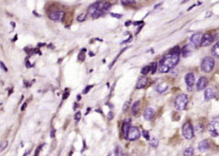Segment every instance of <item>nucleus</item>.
<instances>
[{
	"mask_svg": "<svg viewBox=\"0 0 219 156\" xmlns=\"http://www.w3.org/2000/svg\"><path fill=\"white\" fill-rule=\"evenodd\" d=\"M179 55L178 54L170 53L160 61L159 71L162 73H165L174 68L179 61Z\"/></svg>",
	"mask_w": 219,
	"mask_h": 156,
	"instance_id": "1",
	"label": "nucleus"
},
{
	"mask_svg": "<svg viewBox=\"0 0 219 156\" xmlns=\"http://www.w3.org/2000/svg\"><path fill=\"white\" fill-rule=\"evenodd\" d=\"M188 103V96L185 94H181L177 96L174 100V107L178 110H183L186 109Z\"/></svg>",
	"mask_w": 219,
	"mask_h": 156,
	"instance_id": "2",
	"label": "nucleus"
},
{
	"mask_svg": "<svg viewBox=\"0 0 219 156\" xmlns=\"http://www.w3.org/2000/svg\"><path fill=\"white\" fill-rule=\"evenodd\" d=\"M215 59L211 57H206L201 62V68L204 73H209L215 66Z\"/></svg>",
	"mask_w": 219,
	"mask_h": 156,
	"instance_id": "3",
	"label": "nucleus"
},
{
	"mask_svg": "<svg viewBox=\"0 0 219 156\" xmlns=\"http://www.w3.org/2000/svg\"><path fill=\"white\" fill-rule=\"evenodd\" d=\"M182 133L185 138H186V139H190L194 137V128H193V126L190 123L186 122L183 125Z\"/></svg>",
	"mask_w": 219,
	"mask_h": 156,
	"instance_id": "4",
	"label": "nucleus"
},
{
	"mask_svg": "<svg viewBox=\"0 0 219 156\" xmlns=\"http://www.w3.org/2000/svg\"><path fill=\"white\" fill-rule=\"evenodd\" d=\"M209 131L211 136H219V117L215 118L210 124Z\"/></svg>",
	"mask_w": 219,
	"mask_h": 156,
	"instance_id": "5",
	"label": "nucleus"
},
{
	"mask_svg": "<svg viewBox=\"0 0 219 156\" xmlns=\"http://www.w3.org/2000/svg\"><path fill=\"white\" fill-rule=\"evenodd\" d=\"M140 136V130L135 127H131L127 133V139L130 141H135L138 139Z\"/></svg>",
	"mask_w": 219,
	"mask_h": 156,
	"instance_id": "6",
	"label": "nucleus"
},
{
	"mask_svg": "<svg viewBox=\"0 0 219 156\" xmlns=\"http://www.w3.org/2000/svg\"><path fill=\"white\" fill-rule=\"evenodd\" d=\"M214 37L210 34H204L201 39L200 42V46L201 47H206L210 46V45L214 42Z\"/></svg>",
	"mask_w": 219,
	"mask_h": 156,
	"instance_id": "7",
	"label": "nucleus"
},
{
	"mask_svg": "<svg viewBox=\"0 0 219 156\" xmlns=\"http://www.w3.org/2000/svg\"><path fill=\"white\" fill-rule=\"evenodd\" d=\"M65 17V13L62 11H55L51 12L49 15V17L53 21H62Z\"/></svg>",
	"mask_w": 219,
	"mask_h": 156,
	"instance_id": "8",
	"label": "nucleus"
},
{
	"mask_svg": "<svg viewBox=\"0 0 219 156\" xmlns=\"http://www.w3.org/2000/svg\"><path fill=\"white\" fill-rule=\"evenodd\" d=\"M208 79L206 77L202 76L201 78H199L196 84L197 89L198 91L203 90L208 86Z\"/></svg>",
	"mask_w": 219,
	"mask_h": 156,
	"instance_id": "9",
	"label": "nucleus"
},
{
	"mask_svg": "<svg viewBox=\"0 0 219 156\" xmlns=\"http://www.w3.org/2000/svg\"><path fill=\"white\" fill-rule=\"evenodd\" d=\"M185 80L187 85L188 89L192 88L195 84V75L194 73H187L185 76Z\"/></svg>",
	"mask_w": 219,
	"mask_h": 156,
	"instance_id": "10",
	"label": "nucleus"
},
{
	"mask_svg": "<svg viewBox=\"0 0 219 156\" xmlns=\"http://www.w3.org/2000/svg\"><path fill=\"white\" fill-rule=\"evenodd\" d=\"M201 35L200 34H195L192 35L190 37V44L192 48H197L200 45V42L201 39Z\"/></svg>",
	"mask_w": 219,
	"mask_h": 156,
	"instance_id": "11",
	"label": "nucleus"
},
{
	"mask_svg": "<svg viewBox=\"0 0 219 156\" xmlns=\"http://www.w3.org/2000/svg\"><path fill=\"white\" fill-rule=\"evenodd\" d=\"M216 96L215 91L212 88H208L204 91V100L206 101H209L214 98Z\"/></svg>",
	"mask_w": 219,
	"mask_h": 156,
	"instance_id": "12",
	"label": "nucleus"
},
{
	"mask_svg": "<svg viewBox=\"0 0 219 156\" xmlns=\"http://www.w3.org/2000/svg\"><path fill=\"white\" fill-rule=\"evenodd\" d=\"M154 113H155V110H154V109L151 108V107H148L144 110V114H143L144 118L145 120L149 121L153 118Z\"/></svg>",
	"mask_w": 219,
	"mask_h": 156,
	"instance_id": "13",
	"label": "nucleus"
},
{
	"mask_svg": "<svg viewBox=\"0 0 219 156\" xmlns=\"http://www.w3.org/2000/svg\"><path fill=\"white\" fill-rule=\"evenodd\" d=\"M131 127V120L128 119V120H126L123 124H122V133H123V135L124 136L125 138H127V133L129 130H130Z\"/></svg>",
	"mask_w": 219,
	"mask_h": 156,
	"instance_id": "14",
	"label": "nucleus"
},
{
	"mask_svg": "<svg viewBox=\"0 0 219 156\" xmlns=\"http://www.w3.org/2000/svg\"><path fill=\"white\" fill-rule=\"evenodd\" d=\"M209 148H210V142L207 139L201 141L198 145L199 150L201 152H204L206 151H207Z\"/></svg>",
	"mask_w": 219,
	"mask_h": 156,
	"instance_id": "15",
	"label": "nucleus"
},
{
	"mask_svg": "<svg viewBox=\"0 0 219 156\" xmlns=\"http://www.w3.org/2000/svg\"><path fill=\"white\" fill-rule=\"evenodd\" d=\"M147 82H148V80H147V77L140 76L138 79V81L137 82V86H136L137 89L144 88L147 85Z\"/></svg>",
	"mask_w": 219,
	"mask_h": 156,
	"instance_id": "16",
	"label": "nucleus"
},
{
	"mask_svg": "<svg viewBox=\"0 0 219 156\" xmlns=\"http://www.w3.org/2000/svg\"><path fill=\"white\" fill-rule=\"evenodd\" d=\"M192 46L190 44L185 45L181 50V53L183 54V56L185 57H188L192 54Z\"/></svg>",
	"mask_w": 219,
	"mask_h": 156,
	"instance_id": "17",
	"label": "nucleus"
},
{
	"mask_svg": "<svg viewBox=\"0 0 219 156\" xmlns=\"http://www.w3.org/2000/svg\"><path fill=\"white\" fill-rule=\"evenodd\" d=\"M168 87H169V86L167 85V84H166L165 83H161V84H158V85L156 86V91L158 92L159 93H164L165 91H166L167 89H168Z\"/></svg>",
	"mask_w": 219,
	"mask_h": 156,
	"instance_id": "18",
	"label": "nucleus"
},
{
	"mask_svg": "<svg viewBox=\"0 0 219 156\" xmlns=\"http://www.w3.org/2000/svg\"><path fill=\"white\" fill-rule=\"evenodd\" d=\"M99 3V9L102 10V12L105 10H108V9H110L111 5L109 2H98Z\"/></svg>",
	"mask_w": 219,
	"mask_h": 156,
	"instance_id": "19",
	"label": "nucleus"
},
{
	"mask_svg": "<svg viewBox=\"0 0 219 156\" xmlns=\"http://www.w3.org/2000/svg\"><path fill=\"white\" fill-rule=\"evenodd\" d=\"M211 54L215 57H219V41L212 48Z\"/></svg>",
	"mask_w": 219,
	"mask_h": 156,
	"instance_id": "20",
	"label": "nucleus"
},
{
	"mask_svg": "<svg viewBox=\"0 0 219 156\" xmlns=\"http://www.w3.org/2000/svg\"><path fill=\"white\" fill-rule=\"evenodd\" d=\"M139 107H140V101H137L135 102L133 105L132 106V109H131V111L133 115H136L138 111L139 110Z\"/></svg>",
	"mask_w": 219,
	"mask_h": 156,
	"instance_id": "21",
	"label": "nucleus"
},
{
	"mask_svg": "<svg viewBox=\"0 0 219 156\" xmlns=\"http://www.w3.org/2000/svg\"><path fill=\"white\" fill-rule=\"evenodd\" d=\"M149 143H150V145L153 147V148H156L158 146V144H159V141L158 139L154 137V136H153V137L149 139Z\"/></svg>",
	"mask_w": 219,
	"mask_h": 156,
	"instance_id": "22",
	"label": "nucleus"
},
{
	"mask_svg": "<svg viewBox=\"0 0 219 156\" xmlns=\"http://www.w3.org/2000/svg\"><path fill=\"white\" fill-rule=\"evenodd\" d=\"M194 148L192 147H188L185 150L183 153V156H193L194 155Z\"/></svg>",
	"mask_w": 219,
	"mask_h": 156,
	"instance_id": "23",
	"label": "nucleus"
},
{
	"mask_svg": "<svg viewBox=\"0 0 219 156\" xmlns=\"http://www.w3.org/2000/svg\"><path fill=\"white\" fill-rule=\"evenodd\" d=\"M85 51H86V49L85 48H83V50H81L80 53L78 55V58L79 61H83L85 60Z\"/></svg>",
	"mask_w": 219,
	"mask_h": 156,
	"instance_id": "24",
	"label": "nucleus"
},
{
	"mask_svg": "<svg viewBox=\"0 0 219 156\" xmlns=\"http://www.w3.org/2000/svg\"><path fill=\"white\" fill-rule=\"evenodd\" d=\"M102 13H103V12H102V10H101L99 9H98L97 10H95L93 13V14H92V17L94 18V19H98L102 14Z\"/></svg>",
	"mask_w": 219,
	"mask_h": 156,
	"instance_id": "25",
	"label": "nucleus"
},
{
	"mask_svg": "<svg viewBox=\"0 0 219 156\" xmlns=\"http://www.w3.org/2000/svg\"><path fill=\"white\" fill-rule=\"evenodd\" d=\"M9 143L7 141H3L1 144H0V152H3L4 150L6 148V147H8Z\"/></svg>",
	"mask_w": 219,
	"mask_h": 156,
	"instance_id": "26",
	"label": "nucleus"
},
{
	"mask_svg": "<svg viewBox=\"0 0 219 156\" xmlns=\"http://www.w3.org/2000/svg\"><path fill=\"white\" fill-rule=\"evenodd\" d=\"M150 68H151V73L152 74H154L156 73V68H157V63L156 62H153L151 63V66H150Z\"/></svg>",
	"mask_w": 219,
	"mask_h": 156,
	"instance_id": "27",
	"label": "nucleus"
},
{
	"mask_svg": "<svg viewBox=\"0 0 219 156\" xmlns=\"http://www.w3.org/2000/svg\"><path fill=\"white\" fill-rule=\"evenodd\" d=\"M151 71V68H150V66H147L145 67H144L142 69L141 71V73L142 75H147L149 73V71Z\"/></svg>",
	"mask_w": 219,
	"mask_h": 156,
	"instance_id": "28",
	"label": "nucleus"
},
{
	"mask_svg": "<svg viewBox=\"0 0 219 156\" xmlns=\"http://www.w3.org/2000/svg\"><path fill=\"white\" fill-rule=\"evenodd\" d=\"M85 19H86V15L84 14H81L78 17H77V21L79 22L84 21H85Z\"/></svg>",
	"mask_w": 219,
	"mask_h": 156,
	"instance_id": "29",
	"label": "nucleus"
},
{
	"mask_svg": "<svg viewBox=\"0 0 219 156\" xmlns=\"http://www.w3.org/2000/svg\"><path fill=\"white\" fill-rule=\"evenodd\" d=\"M142 135L144 136V138L146 139V140H149L150 139V136H149V133L147 131H144L142 132Z\"/></svg>",
	"mask_w": 219,
	"mask_h": 156,
	"instance_id": "30",
	"label": "nucleus"
},
{
	"mask_svg": "<svg viewBox=\"0 0 219 156\" xmlns=\"http://www.w3.org/2000/svg\"><path fill=\"white\" fill-rule=\"evenodd\" d=\"M121 2H122V4L125 5L136 3V2H135V1H132V0H131V1H130V0H128V1H127V0H126V1H121Z\"/></svg>",
	"mask_w": 219,
	"mask_h": 156,
	"instance_id": "31",
	"label": "nucleus"
},
{
	"mask_svg": "<svg viewBox=\"0 0 219 156\" xmlns=\"http://www.w3.org/2000/svg\"><path fill=\"white\" fill-rule=\"evenodd\" d=\"M81 118V112L80 111H78L77 112L75 115H74V119L76 120V121H79Z\"/></svg>",
	"mask_w": 219,
	"mask_h": 156,
	"instance_id": "32",
	"label": "nucleus"
},
{
	"mask_svg": "<svg viewBox=\"0 0 219 156\" xmlns=\"http://www.w3.org/2000/svg\"><path fill=\"white\" fill-rule=\"evenodd\" d=\"M93 85H90V86H87L85 89H84V90H83V94H87L88 91H89L90 90H91V88H92L93 87Z\"/></svg>",
	"mask_w": 219,
	"mask_h": 156,
	"instance_id": "33",
	"label": "nucleus"
},
{
	"mask_svg": "<svg viewBox=\"0 0 219 156\" xmlns=\"http://www.w3.org/2000/svg\"><path fill=\"white\" fill-rule=\"evenodd\" d=\"M127 48H124V49H123V50H122V51H120V53H119V55H117V57H116V58H115V59H114V61H113V62H112V64H111V66H110V68H112V66H113V64H114V63H115V62H116V61H117V58H119V56H120V55H121V54H122V52H123V51H124V50H126V49H127Z\"/></svg>",
	"mask_w": 219,
	"mask_h": 156,
	"instance_id": "34",
	"label": "nucleus"
},
{
	"mask_svg": "<svg viewBox=\"0 0 219 156\" xmlns=\"http://www.w3.org/2000/svg\"><path fill=\"white\" fill-rule=\"evenodd\" d=\"M130 102H126L124 103V104L123 109H123V111H126V110L128 109L129 107H130Z\"/></svg>",
	"mask_w": 219,
	"mask_h": 156,
	"instance_id": "35",
	"label": "nucleus"
},
{
	"mask_svg": "<svg viewBox=\"0 0 219 156\" xmlns=\"http://www.w3.org/2000/svg\"><path fill=\"white\" fill-rule=\"evenodd\" d=\"M111 16H112L113 17L117 18V19H120V18L122 17V14H117V13H111Z\"/></svg>",
	"mask_w": 219,
	"mask_h": 156,
	"instance_id": "36",
	"label": "nucleus"
},
{
	"mask_svg": "<svg viewBox=\"0 0 219 156\" xmlns=\"http://www.w3.org/2000/svg\"><path fill=\"white\" fill-rule=\"evenodd\" d=\"M0 66H1V68H2L4 71H8L7 68L6 67L5 64H4L2 61H0Z\"/></svg>",
	"mask_w": 219,
	"mask_h": 156,
	"instance_id": "37",
	"label": "nucleus"
},
{
	"mask_svg": "<svg viewBox=\"0 0 219 156\" xmlns=\"http://www.w3.org/2000/svg\"><path fill=\"white\" fill-rule=\"evenodd\" d=\"M113 113L112 112V111H110L108 113V120H112L113 118Z\"/></svg>",
	"mask_w": 219,
	"mask_h": 156,
	"instance_id": "38",
	"label": "nucleus"
},
{
	"mask_svg": "<svg viewBox=\"0 0 219 156\" xmlns=\"http://www.w3.org/2000/svg\"><path fill=\"white\" fill-rule=\"evenodd\" d=\"M69 92H66L65 93H64V94L63 95V97H62L63 100L67 99V98H68V97H69Z\"/></svg>",
	"mask_w": 219,
	"mask_h": 156,
	"instance_id": "39",
	"label": "nucleus"
},
{
	"mask_svg": "<svg viewBox=\"0 0 219 156\" xmlns=\"http://www.w3.org/2000/svg\"><path fill=\"white\" fill-rule=\"evenodd\" d=\"M55 129H53L52 131H51V133H50V136L51 138H54L55 137Z\"/></svg>",
	"mask_w": 219,
	"mask_h": 156,
	"instance_id": "40",
	"label": "nucleus"
},
{
	"mask_svg": "<svg viewBox=\"0 0 219 156\" xmlns=\"http://www.w3.org/2000/svg\"><path fill=\"white\" fill-rule=\"evenodd\" d=\"M27 103H24L23 104V106H22V107L21 108V110H22V111H23V110H25V109L27 108Z\"/></svg>",
	"mask_w": 219,
	"mask_h": 156,
	"instance_id": "41",
	"label": "nucleus"
},
{
	"mask_svg": "<svg viewBox=\"0 0 219 156\" xmlns=\"http://www.w3.org/2000/svg\"><path fill=\"white\" fill-rule=\"evenodd\" d=\"M26 67H27V68H30L31 67V63L30 61H27V62H26Z\"/></svg>",
	"mask_w": 219,
	"mask_h": 156,
	"instance_id": "42",
	"label": "nucleus"
},
{
	"mask_svg": "<svg viewBox=\"0 0 219 156\" xmlns=\"http://www.w3.org/2000/svg\"><path fill=\"white\" fill-rule=\"evenodd\" d=\"M142 23H144V21H135V22L133 23V24L134 25H138V24H141Z\"/></svg>",
	"mask_w": 219,
	"mask_h": 156,
	"instance_id": "43",
	"label": "nucleus"
},
{
	"mask_svg": "<svg viewBox=\"0 0 219 156\" xmlns=\"http://www.w3.org/2000/svg\"><path fill=\"white\" fill-rule=\"evenodd\" d=\"M131 23V21H127V22H126V23H125L124 25L126 26V27H128V26H129V25H130Z\"/></svg>",
	"mask_w": 219,
	"mask_h": 156,
	"instance_id": "44",
	"label": "nucleus"
},
{
	"mask_svg": "<svg viewBox=\"0 0 219 156\" xmlns=\"http://www.w3.org/2000/svg\"><path fill=\"white\" fill-rule=\"evenodd\" d=\"M10 24L12 25L13 28H14V27H16V24H15V23H14V22H11V23H10Z\"/></svg>",
	"mask_w": 219,
	"mask_h": 156,
	"instance_id": "45",
	"label": "nucleus"
},
{
	"mask_svg": "<svg viewBox=\"0 0 219 156\" xmlns=\"http://www.w3.org/2000/svg\"><path fill=\"white\" fill-rule=\"evenodd\" d=\"M42 44V43H39V44H38V46H44V45H45L44 43L43 44Z\"/></svg>",
	"mask_w": 219,
	"mask_h": 156,
	"instance_id": "46",
	"label": "nucleus"
},
{
	"mask_svg": "<svg viewBox=\"0 0 219 156\" xmlns=\"http://www.w3.org/2000/svg\"><path fill=\"white\" fill-rule=\"evenodd\" d=\"M77 98H78V101H80V100L81 99V96L79 95V96H78V97H77Z\"/></svg>",
	"mask_w": 219,
	"mask_h": 156,
	"instance_id": "47",
	"label": "nucleus"
},
{
	"mask_svg": "<svg viewBox=\"0 0 219 156\" xmlns=\"http://www.w3.org/2000/svg\"><path fill=\"white\" fill-rule=\"evenodd\" d=\"M34 12V14H35V15H36V16H39V15H38V14H37V12H35V11H34V12Z\"/></svg>",
	"mask_w": 219,
	"mask_h": 156,
	"instance_id": "48",
	"label": "nucleus"
}]
</instances>
